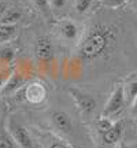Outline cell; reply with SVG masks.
<instances>
[{
  "label": "cell",
  "mask_w": 137,
  "mask_h": 148,
  "mask_svg": "<svg viewBox=\"0 0 137 148\" xmlns=\"http://www.w3.org/2000/svg\"><path fill=\"white\" fill-rule=\"evenodd\" d=\"M116 30L114 26L96 25L89 30L82 42L79 44L78 55L82 59L93 60L105 55L115 42Z\"/></svg>",
  "instance_id": "1"
},
{
  "label": "cell",
  "mask_w": 137,
  "mask_h": 148,
  "mask_svg": "<svg viewBox=\"0 0 137 148\" xmlns=\"http://www.w3.org/2000/svg\"><path fill=\"white\" fill-rule=\"evenodd\" d=\"M8 132H10L12 140L16 143V145H19L21 148H32V137L29 132L26 130V127L22 126L15 118H10L8 121Z\"/></svg>",
  "instance_id": "2"
},
{
  "label": "cell",
  "mask_w": 137,
  "mask_h": 148,
  "mask_svg": "<svg viewBox=\"0 0 137 148\" xmlns=\"http://www.w3.org/2000/svg\"><path fill=\"white\" fill-rule=\"evenodd\" d=\"M125 104H126V99H125V93H123V86H118L114 89L108 101L105 103L104 110H103V116L108 118V116L114 115L118 111H121Z\"/></svg>",
  "instance_id": "3"
},
{
  "label": "cell",
  "mask_w": 137,
  "mask_h": 148,
  "mask_svg": "<svg viewBox=\"0 0 137 148\" xmlns=\"http://www.w3.org/2000/svg\"><path fill=\"white\" fill-rule=\"evenodd\" d=\"M34 53H36L37 60L42 64H48L51 60H53L55 49L51 40L47 37H40L34 45Z\"/></svg>",
  "instance_id": "4"
},
{
  "label": "cell",
  "mask_w": 137,
  "mask_h": 148,
  "mask_svg": "<svg viewBox=\"0 0 137 148\" xmlns=\"http://www.w3.org/2000/svg\"><path fill=\"white\" fill-rule=\"evenodd\" d=\"M48 95V90L45 88V85L42 82H38V81H34V82H30L25 88V99H26L30 104H34V106H38L45 101Z\"/></svg>",
  "instance_id": "5"
},
{
  "label": "cell",
  "mask_w": 137,
  "mask_h": 148,
  "mask_svg": "<svg viewBox=\"0 0 137 148\" xmlns=\"http://www.w3.org/2000/svg\"><path fill=\"white\" fill-rule=\"evenodd\" d=\"M70 95L73 96V99L75 100L77 106L81 108V111H84L85 114H90L93 112L96 108V99L89 93H85L82 90L75 89V88H70Z\"/></svg>",
  "instance_id": "6"
},
{
  "label": "cell",
  "mask_w": 137,
  "mask_h": 148,
  "mask_svg": "<svg viewBox=\"0 0 137 148\" xmlns=\"http://www.w3.org/2000/svg\"><path fill=\"white\" fill-rule=\"evenodd\" d=\"M51 119H52L53 126L56 127L60 133L67 134V133H70L73 130V121H71V118H70V115L67 112H64V111H55L51 115Z\"/></svg>",
  "instance_id": "7"
},
{
  "label": "cell",
  "mask_w": 137,
  "mask_h": 148,
  "mask_svg": "<svg viewBox=\"0 0 137 148\" xmlns=\"http://www.w3.org/2000/svg\"><path fill=\"white\" fill-rule=\"evenodd\" d=\"M123 129H125V123L123 121H116L112 123V126L107 130L105 133L101 134V137H103V141L105 144H115L118 143L122 137V133H123Z\"/></svg>",
  "instance_id": "8"
},
{
  "label": "cell",
  "mask_w": 137,
  "mask_h": 148,
  "mask_svg": "<svg viewBox=\"0 0 137 148\" xmlns=\"http://www.w3.org/2000/svg\"><path fill=\"white\" fill-rule=\"evenodd\" d=\"M23 84H25V77H23L22 74L12 73V74H10V77L7 79V82L4 84L1 92H3V93H11V92H14V90L19 89Z\"/></svg>",
  "instance_id": "9"
},
{
  "label": "cell",
  "mask_w": 137,
  "mask_h": 148,
  "mask_svg": "<svg viewBox=\"0 0 137 148\" xmlns=\"http://www.w3.org/2000/svg\"><path fill=\"white\" fill-rule=\"evenodd\" d=\"M59 32H60V34H62V37H63L64 40L71 41V40H75V37L78 34V27H77V25L74 22L66 19V21L60 22Z\"/></svg>",
  "instance_id": "10"
},
{
  "label": "cell",
  "mask_w": 137,
  "mask_h": 148,
  "mask_svg": "<svg viewBox=\"0 0 137 148\" xmlns=\"http://www.w3.org/2000/svg\"><path fill=\"white\" fill-rule=\"evenodd\" d=\"M22 16V12L16 7H8L7 11L4 12L3 18L0 19V23H5V25H16V22H19Z\"/></svg>",
  "instance_id": "11"
},
{
  "label": "cell",
  "mask_w": 137,
  "mask_h": 148,
  "mask_svg": "<svg viewBox=\"0 0 137 148\" xmlns=\"http://www.w3.org/2000/svg\"><path fill=\"white\" fill-rule=\"evenodd\" d=\"M16 32H18V26L16 25L0 23V44L10 41L11 38L16 34Z\"/></svg>",
  "instance_id": "12"
},
{
  "label": "cell",
  "mask_w": 137,
  "mask_h": 148,
  "mask_svg": "<svg viewBox=\"0 0 137 148\" xmlns=\"http://www.w3.org/2000/svg\"><path fill=\"white\" fill-rule=\"evenodd\" d=\"M123 93H125L126 103H130V104H132L133 100L137 97V81H132V82H129L126 86H123Z\"/></svg>",
  "instance_id": "13"
},
{
  "label": "cell",
  "mask_w": 137,
  "mask_h": 148,
  "mask_svg": "<svg viewBox=\"0 0 137 148\" xmlns=\"http://www.w3.org/2000/svg\"><path fill=\"white\" fill-rule=\"evenodd\" d=\"M15 58V52L11 47H4L0 49V62H3L4 64L11 63Z\"/></svg>",
  "instance_id": "14"
},
{
  "label": "cell",
  "mask_w": 137,
  "mask_h": 148,
  "mask_svg": "<svg viewBox=\"0 0 137 148\" xmlns=\"http://www.w3.org/2000/svg\"><path fill=\"white\" fill-rule=\"evenodd\" d=\"M0 148H16V143L12 140L11 134L4 130L0 132Z\"/></svg>",
  "instance_id": "15"
},
{
  "label": "cell",
  "mask_w": 137,
  "mask_h": 148,
  "mask_svg": "<svg viewBox=\"0 0 137 148\" xmlns=\"http://www.w3.org/2000/svg\"><path fill=\"white\" fill-rule=\"evenodd\" d=\"M112 123H114V122H111L107 116H103V118H100V119L97 121V129H99V132L103 134V133H105L112 126Z\"/></svg>",
  "instance_id": "16"
},
{
  "label": "cell",
  "mask_w": 137,
  "mask_h": 148,
  "mask_svg": "<svg viewBox=\"0 0 137 148\" xmlns=\"http://www.w3.org/2000/svg\"><path fill=\"white\" fill-rule=\"evenodd\" d=\"M92 1L93 0H75V10L78 11L79 14H84L89 10Z\"/></svg>",
  "instance_id": "17"
},
{
  "label": "cell",
  "mask_w": 137,
  "mask_h": 148,
  "mask_svg": "<svg viewBox=\"0 0 137 148\" xmlns=\"http://www.w3.org/2000/svg\"><path fill=\"white\" fill-rule=\"evenodd\" d=\"M32 1L41 12H44V14L49 12V5H51L49 4V0H32Z\"/></svg>",
  "instance_id": "18"
},
{
  "label": "cell",
  "mask_w": 137,
  "mask_h": 148,
  "mask_svg": "<svg viewBox=\"0 0 137 148\" xmlns=\"http://www.w3.org/2000/svg\"><path fill=\"white\" fill-rule=\"evenodd\" d=\"M101 4L105 7H110V8H116V7H121L122 4L126 3V0H99Z\"/></svg>",
  "instance_id": "19"
},
{
  "label": "cell",
  "mask_w": 137,
  "mask_h": 148,
  "mask_svg": "<svg viewBox=\"0 0 137 148\" xmlns=\"http://www.w3.org/2000/svg\"><path fill=\"white\" fill-rule=\"evenodd\" d=\"M48 148H70V147H68V145L64 143V141H62V140L56 138L55 141H52V143L48 145Z\"/></svg>",
  "instance_id": "20"
},
{
  "label": "cell",
  "mask_w": 137,
  "mask_h": 148,
  "mask_svg": "<svg viewBox=\"0 0 137 148\" xmlns=\"http://www.w3.org/2000/svg\"><path fill=\"white\" fill-rule=\"evenodd\" d=\"M8 77H10L8 71H5V70H0V89H3V86H4V84L7 82Z\"/></svg>",
  "instance_id": "21"
},
{
  "label": "cell",
  "mask_w": 137,
  "mask_h": 148,
  "mask_svg": "<svg viewBox=\"0 0 137 148\" xmlns=\"http://www.w3.org/2000/svg\"><path fill=\"white\" fill-rule=\"evenodd\" d=\"M66 1L67 0H49V4L52 5L53 8H62V7H64Z\"/></svg>",
  "instance_id": "22"
},
{
  "label": "cell",
  "mask_w": 137,
  "mask_h": 148,
  "mask_svg": "<svg viewBox=\"0 0 137 148\" xmlns=\"http://www.w3.org/2000/svg\"><path fill=\"white\" fill-rule=\"evenodd\" d=\"M7 8H8V4H7V3H0V19L3 18V15H4V12L7 11Z\"/></svg>",
  "instance_id": "23"
},
{
  "label": "cell",
  "mask_w": 137,
  "mask_h": 148,
  "mask_svg": "<svg viewBox=\"0 0 137 148\" xmlns=\"http://www.w3.org/2000/svg\"><path fill=\"white\" fill-rule=\"evenodd\" d=\"M132 112L134 114V115H137V97L133 100V103H132Z\"/></svg>",
  "instance_id": "24"
}]
</instances>
